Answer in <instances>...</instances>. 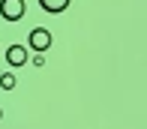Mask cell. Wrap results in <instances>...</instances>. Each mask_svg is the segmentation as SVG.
<instances>
[{"label": "cell", "mask_w": 147, "mask_h": 129, "mask_svg": "<svg viewBox=\"0 0 147 129\" xmlns=\"http://www.w3.org/2000/svg\"><path fill=\"white\" fill-rule=\"evenodd\" d=\"M27 45L36 54H45V51L51 48V33L45 30V27H33V30L27 33Z\"/></svg>", "instance_id": "6da1fadb"}, {"label": "cell", "mask_w": 147, "mask_h": 129, "mask_svg": "<svg viewBox=\"0 0 147 129\" xmlns=\"http://www.w3.org/2000/svg\"><path fill=\"white\" fill-rule=\"evenodd\" d=\"M24 0H0V15L6 21H21L24 18Z\"/></svg>", "instance_id": "7a4b0ae2"}, {"label": "cell", "mask_w": 147, "mask_h": 129, "mask_svg": "<svg viewBox=\"0 0 147 129\" xmlns=\"http://www.w3.org/2000/svg\"><path fill=\"white\" fill-rule=\"evenodd\" d=\"M6 60H9V66H24L27 63V48L24 45H9L6 48Z\"/></svg>", "instance_id": "3957f363"}, {"label": "cell", "mask_w": 147, "mask_h": 129, "mask_svg": "<svg viewBox=\"0 0 147 129\" xmlns=\"http://www.w3.org/2000/svg\"><path fill=\"white\" fill-rule=\"evenodd\" d=\"M39 6L51 15H60L63 9H69V0H39Z\"/></svg>", "instance_id": "277c9868"}, {"label": "cell", "mask_w": 147, "mask_h": 129, "mask_svg": "<svg viewBox=\"0 0 147 129\" xmlns=\"http://www.w3.org/2000/svg\"><path fill=\"white\" fill-rule=\"evenodd\" d=\"M0 87H3V90H12V87H15V75H12V72H3V75H0Z\"/></svg>", "instance_id": "5b68a950"}, {"label": "cell", "mask_w": 147, "mask_h": 129, "mask_svg": "<svg viewBox=\"0 0 147 129\" xmlns=\"http://www.w3.org/2000/svg\"><path fill=\"white\" fill-rule=\"evenodd\" d=\"M33 66H36V69H39V66H45V57H42V54H36V57H33Z\"/></svg>", "instance_id": "8992f818"}, {"label": "cell", "mask_w": 147, "mask_h": 129, "mask_svg": "<svg viewBox=\"0 0 147 129\" xmlns=\"http://www.w3.org/2000/svg\"><path fill=\"white\" fill-rule=\"evenodd\" d=\"M0 120H3V108H0Z\"/></svg>", "instance_id": "52a82bcc"}]
</instances>
